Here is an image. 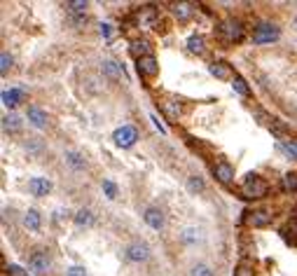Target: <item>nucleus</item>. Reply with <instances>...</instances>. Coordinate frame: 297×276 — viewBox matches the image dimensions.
<instances>
[{"mask_svg":"<svg viewBox=\"0 0 297 276\" xmlns=\"http://www.w3.org/2000/svg\"><path fill=\"white\" fill-rule=\"evenodd\" d=\"M239 195L243 199H250V202H260V199L269 195V182L264 180L260 173H248L239 185Z\"/></svg>","mask_w":297,"mask_h":276,"instance_id":"obj_1","label":"nucleus"},{"mask_svg":"<svg viewBox=\"0 0 297 276\" xmlns=\"http://www.w3.org/2000/svg\"><path fill=\"white\" fill-rule=\"evenodd\" d=\"M216 31H218V38L223 42H227V45H241L246 40V26L239 19H234V17H225L223 21H218Z\"/></svg>","mask_w":297,"mask_h":276,"instance_id":"obj_2","label":"nucleus"},{"mask_svg":"<svg viewBox=\"0 0 297 276\" xmlns=\"http://www.w3.org/2000/svg\"><path fill=\"white\" fill-rule=\"evenodd\" d=\"M157 21H159V12H157L152 5H145V7H138V10H134V12L129 14L127 26H134V28H155Z\"/></svg>","mask_w":297,"mask_h":276,"instance_id":"obj_3","label":"nucleus"},{"mask_svg":"<svg viewBox=\"0 0 297 276\" xmlns=\"http://www.w3.org/2000/svg\"><path fill=\"white\" fill-rule=\"evenodd\" d=\"M281 38V28L276 24H271V21H260L255 28H253V35H250V40L253 45H271V42H276Z\"/></svg>","mask_w":297,"mask_h":276,"instance_id":"obj_4","label":"nucleus"},{"mask_svg":"<svg viewBox=\"0 0 297 276\" xmlns=\"http://www.w3.org/2000/svg\"><path fill=\"white\" fill-rule=\"evenodd\" d=\"M26 264L33 274L42 276V274H47V271H52V255H49L47 248H33L26 255Z\"/></svg>","mask_w":297,"mask_h":276,"instance_id":"obj_5","label":"nucleus"},{"mask_svg":"<svg viewBox=\"0 0 297 276\" xmlns=\"http://www.w3.org/2000/svg\"><path fill=\"white\" fill-rule=\"evenodd\" d=\"M150 246L145 241H131L124 248V260L131 264H143V262H148L150 260Z\"/></svg>","mask_w":297,"mask_h":276,"instance_id":"obj_6","label":"nucleus"},{"mask_svg":"<svg viewBox=\"0 0 297 276\" xmlns=\"http://www.w3.org/2000/svg\"><path fill=\"white\" fill-rule=\"evenodd\" d=\"M113 141H115L117 148H134L136 141H138V129L134 124H122L120 129H115V134H113Z\"/></svg>","mask_w":297,"mask_h":276,"instance_id":"obj_7","label":"nucleus"},{"mask_svg":"<svg viewBox=\"0 0 297 276\" xmlns=\"http://www.w3.org/2000/svg\"><path fill=\"white\" fill-rule=\"evenodd\" d=\"M243 222L253 229H262V227H269L271 222H274V213L269 209H253L246 213Z\"/></svg>","mask_w":297,"mask_h":276,"instance_id":"obj_8","label":"nucleus"},{"mask_svg":"<svg viewBox=\"0 0 297 276\" xmlns=\"http://www.w3.org/2000/svg\"><path fill=\"white\" fill-rule=\"evenodd\" d=\"M136 73H138V77L145 82L155 80L157 75H159V61L155 59V54L152 56H143V59L136 61Z\"/></svg>","mask_w":297,"mask_h":276,"instance_id":"obj_9","label":"nucleus"},{"mask_svg":"<svg viewBox=\"0 0 297 276\" xmlns=\"http://www.w3.org/2000/svg\"><path fill=\"white\" fill-rule=\"evenodd\" d=\"M211 171H213V178H216L218 182H223V185H227V188H232V185H234V178H237V173H234V166H232L227 159H218V162H213Z\"/></svg>","mask_w":297,"mask_h":276,"instance_id":"obj_10","label":"nucleus"},{"mask_svg":"<svg viewBox=\"0 0 297 276\" xmlns=\"http://www.w3.org/2000/svg\"><path fill=\"white\" fill-rule=\"evenodd\" d=\"M26 120L31 127L35 129H47L49 127V115L45 108H40L38 103H31V106H26Z\"/></svg>","mask_w":297,"mask_h":276,"instance_id":"obj_11","label":"nucleus"},{"mask_svg":"<svg viewBox=\"0 0 297 276\" xmlns=\"http://www.w3.org/2000/svg\"><path fill=\"white\" fill-rule=\"evenodd\" d=\"M143 220H145V225L150 229H155V232H162L166 227V216H164V211L159 206H148V209L143 211Z\"/></svg>","mask_w":297,"mask_h":276,"instance_id":"obj_12","label":"nucleus"},{"mask_svg":"<svg viewBox=\"0 0 297 276\" xmlns=\"http://www.w3.org/2000/svg\"><path fill=\"white\" fill-rule=\"evenodd\" d=\"M152 49H155V45L145 35H138V38H134V40L129 42V52H131V56L136 61L143 59V56H152Z\"/></svg>","mask_w":297,"mask_h":276,"instance_id":"obj_13","label":"nucleus"},{"mask_svg":"<svg viewBox=\"0 0 297 276\" xmlns=\"http://www.w3.org/2000/svg\"><path fill=\"white\" fill-rule=\"evenodd\" d=\"M209 73L213 75L216 80H223V82H232L234 77H237L232 63H227V61H211V63H209Z\"/></svg>","mask_w":297,"mask_h":276,"instance_id":"obj_14","label":"nucleus"},{"mask_svg":"<svg viewBox=\"0 0 297 276\" xmlns=\"http://www.w3.org/2000/svg\"><path fill=\"white\" fill-rule=\"evenodd\" d=\"M101 73H103V77L108 82H113V84L124 80V68H122V63H117V61H113V59L101 61Z\"/></svg>","mask_w":297,"mask_h":276,"instance_id":"obj_15","label":"nucleus"},{"mask_svg":"<svg viewBox=\"0 0 297 276\" xmlns=\"http://www.w3.org/2000/svg\"><path fill=\"white\" fill-rule=\"evenodd\" d=\"M185 47H187L189 54L204 56L209 52V40H206V35H202V33H192L187 38V42H185Z\"/></svg>","mask_w":297,"mask_h":276,"instance_id":"obj_16","label":"nucleus"},{"mask_svg":"<svg viewBox=\"0 0 297 276\" xmlns=\"http://www.w3.org/2000/svg\"><path fill=\"white\" fill-rule=\"evenodd\" d=\"M28 192L33 197H47L49 192H52V180L49 178H42V175H35V178H31L28 180Z\"/></svg>","mask_w":297,"mask_h":276,"instance_id":"obj_17","label":"nucleus"},{"mask_svg":"<svg viewBox=\"0 0 297 276\" xmlns=\"http://www.w3.org/2000/svg\"><path fill=\"white\" fill-rule=\"evenodd\" d=\"M171 12H173L178 24H187V21L194 17L196 10L192 3H173V5H171Z\"/></svg>","mask_w":297,"mask_h":276,"instance_id":"obj_18","label":"nucleus"},{"mask_svg":"<svg viewBox=\"0 0 297 276\" xmlns=\"http://www.w3.org/2000/svg\"><path fill=\"white\" fill-rule=\"evenodd\" d=\"M159 106H162L164 115H166L169 120H178V117H182V113H185V106H182L178 99H162Z\"/></svg>","mask_w":297,"mask_h":276,"instance_id":"obj_19","label":"nucleus"},{"mask_svg":"<svg viewBox=\"0 0 297 276\" xmlns=\"http://www.w3.org/2000/svg\"><path fill=\"white\" fill-rule=\"evenodd\" d=\"M63 159H66V164L73 171H84L87 168V157L82 155V152H77V150H68L66 155H63Z\"/></svg>","mask_w":297,"mask_h":276,"instance_id":"obj_20","label":"nucleus"},{"mask_svg":"<svg viewBox=\"0 0 297 276\" xmlns=\"http://www.w3.org/2000/svg\"><path fill=\"white\" fill-rule=\"evenodd\" d=\"M3 103L7 108H17L19 103H26V91L24 89H10V91H3Z\"/></svg>","mask_w":297,"mask_h":276,"instance_id":"obj_21","label":"nucleus"},{"mask_svg":"<svg viewBox=\"0 0 297 276\" xmlns=\"http://www.w3.org/2000/svg\"><path fill=\"white\" fill-rule=\"evenodd\" d=\"M73 220H75V227H77V229H87V227L94 225L96 218H94V211H91V209H80L73 216Z\"/></svg>","mask_w":297,"mask_h":276,"instance_id":"obj_22","label":"nucleus"},{"mask_svg":"<svg viewBox=\"0 0 297 276\" xmlns=\"http://www.w3.org/2000/svg\"><path fill=\"white\" fill-rule=\"evenodd\" d=\"M234 276H257V267H255V260L250 257H241L234 267Z\"/></svg>","mask_w":297,"mask_h":276,"instance_id":"obj_23","label":"nucleus"},{"mask_svg":"<svg viewBox=\"0 0 297 276\" xmlns=\"http://www.w3.org/2000/svg\"><path fill=\"white\" fill-rule=\"evenodd\" d=\"M63 7H66L68 17H84L87 10H89V3L87 0H68Z\"/></svg>","mask_w":297,"mask_h":276,"instance_id":"obj_24","label":"nucleus"},{"mask_svg":"<svg viewBox=\"0 0 297 276\" xmlns=\"http://www.w3.org/2000/svg\"><path fill=\"white\" fill-rule=\"evenodd\" d=\"M24 227L31 229V232H40L42 227V216L38 213L35 209H28L26 213H24Z\"/></svg>","mask_w":297,"mask_h":276,"instance_id":"obj_25","label":"nucleus"},{"mask_svg":"<svg viewBox=\"0 0 297 276\" xmlns=\"http://www.w3.org/2000/svg\"><path fill=\"white\" fill-rule=\"evenodd\" d=\"M187 190H189V195H204L206 192V180L199 173L187 175Z\"/></svg>","mask_w":297,"mask_h":276,"instance_id":"obj_26","label":"nucleus"},{"mask_svg":"<svg viewBox=\"0 0 297 276\" xmlns=\"http://www.w3.org/2000/svg\"><path fill=\"white\" fill-rule=\"evenodd\" d=\"M281 234H283V239L290 246H297V216H292L290 220L285 222V227L281 229Z\"/></svg>","mask_w":297,"mask_h":276,"instance_id":"obj_27","label":"nucleus"},{"mask_svg":"<svg viewBox=\"0 0 297 276\" xmlns=\"http://www.w3.org/2000/svg\"><path fill=\"white\" fill-rule=\"evenodd\" d=\"M3 129H5V134H19L21 131V120H19V115H5L3 117Z\"/></svg>","mask_w":297,"mask_h":276,"instance_id":"obj_28","label":"nucleus"},{"mask_svg":"<svg viewBox=\"0 0 297 276\" xmlns=\"http://www.w3.org/2000/svg\"><path fill=\"white\" fill-rule=\"evenodd\" d=\"M281 190L285 195H297V171H288L281 178Z\"/></svg>","mask_w":297,"mask_h":276,"instance_id":"obj_29","label":"nucleus"},{"mask_svg":"<svg viewBox=\"0 0 297 276\" xmlns=\"http://www.w3.org/2000/svg\"><path fill=\"white\" fill-rule=\"evenodd\" d=\"M278 150H281L288 159L297 162V141H292V138H283V141H278Z\"/></svg>","mask_w":297,"mask_h":276,"instance_id":"obj_30","label":"nucleus"},{"mask_svg":"<svg viewBox=\"0 0 297 276\" xmlns=\"http://www.w3.org/2000/svg\"><path fill=\"white\" fill-rule=\"evenodd\" d=\"M232 89H234L239 96H243V99H248V96L253 94V91H250V87H248V82L243 80L241 75H237V77L232 80Z\"/></svg>","mask_w":297,"mask_h":276,"instance_id":"obj_31","label":"nucleus"},{"mask_svg":"<svg viewBox=\"0 0 297 276\" xmlns=\"http://www.w3.org/2000/svg\"><path fill=\"white\" fill-rule=\"evenodd\" d=\"M189 276H216V269L206 262H196L189 267Z\"/></svg>","mask_w":297,"mask_h":276,"instance_id":"obj_32","label":"nucleus"},{"mask_svg":"<svg viewBox=\"0 0 297 276\" xmlns=\"http://www.w3.org/2000/svg\"><path fill=\"white\" fill-rule=\"evenodd\" d=\"M180 241L185 243V246H192V243L199 241V229L194 227H187V229H182V234H180Z\"/></svg>","mask_w":297,"mask_h":276,"instance_id":"obj_33","label":"nucleus"},{"mask_svg":"<svg viewBox=\"0 0 297 276\" xmlns=\"http://www.w3.org/2000/svg\"><path fill=\"white\" fill-rule=\"evenodd\" d=\"M12 63H14L12 54H10V52H3V54H0V73L7 75L10 70H12Z\"/></svg>","mask_w":297,"mask_h":276,"instance_id":"obj_34","label":"nucleus"},{"mask_svg":"<svg viewBox=\"0 0 297 276\" xmlns=\"http://www.w3.org/2000/svg\"><path fill=\"white\" fill-rule=\"evenodd\" d=\"M101 188H103V192H106L108 199H117V192H120V190H117V185L110 180V178H106V180L101 182Z\"/></svg>","mask_w":297,"mask_h":276,"instance_id":"obj_35","label":"nucleus"},{"mask_svg":"<svg viewBox=\"0 0 297 276\" xmlns=\"http://www.w3.org/2000/svg\"><path fill=\"white\" fill-rule=\"evenodd\" d=\"M66 276H87V269H84V267H77V264H73V267H68V269H66Z\"/></svg>","mask_w":297,"mask_h":276,"instance_id":"obj_36","label":"nucleus"},{"mask_svg":"<svg viewBox=\"0 0 297 276\" xmlns=\"http://www.w3.org/2000/svg\"><path fill=\"white\" fill-rule=\"evenodd\" d=\"M68 19H70V24H73V26H77V28H80V26H84V24H87V14H84V17H68Z\"/></svg>","mask_w":297,"mask_h":276,"instance_id":"obj_37","label":"nucleus"},{"mask_svg":"<svg viewBox=\"0 0 297 276\" xmlns=\"http://www.w3.org/2000/svg\"><path fill=\"white\" fill-rule=\"evenodd\" d=\"M98 33H101L103 38H110V35H113V26H110V24H101V26H98Z\"/></svg>","mask_w":297,"mask_h":276,"instance_id":"obj_38","label":"nucleus"},{"mask_svg":"<svg viewBox=\"0 0 297 276\" xmlns=\"http://www.w3.org/2000/svg\"><path fill=\"white\" fill-rule=\"evenodd\" d=\"M7 271H10L12 276H26L28 274V271H24L21 267H17V264H10V267H7Z\"/></svg>","mask_w":297,"mask_h":276,"instance_id":"obj_39","label":"nucleus"},{"mask_svg":"<svg viewBox=\"0 0 297 276\" xmlns=\"http://www.w3.org/2000/svg\"><path fill=\"white\" fill-rule=\"evenodd\" d=\"M295 28H297V17H295Z\"/></svg>","mask_w":297,"mask_h":276,"instance_id":"obj_40","label":"nucleus"}]
</instances>
